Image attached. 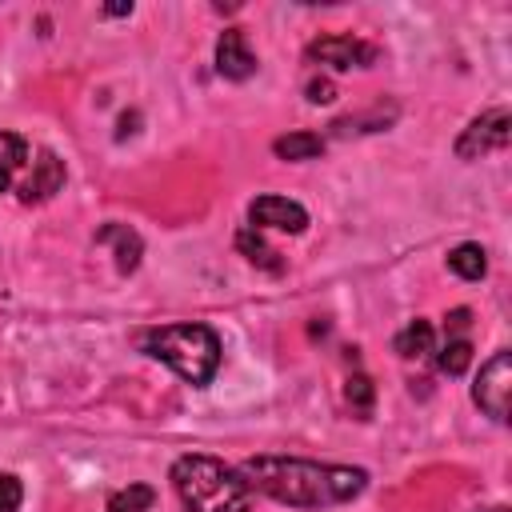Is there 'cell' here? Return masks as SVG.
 Returning <instances> with one entry per match:
<instances>
[{"label": "cell", "mask_w": 512, "mask_h": 512, "mask_svg": "<svg viewBox=\"0 0 512 512\" xmlns=\"http://www.w3.org/2000/svg\"><path fill=\"white\" fill-rule=\"evenodd\" d=\"M240 476L248 488L288 504V508H332L348 504L364 492L368 472L352 464H320L300 456H252L244 460Z\"/></svg>", "instance_id": "1"}, {"label": "cell", "mask_w": 512, "mask_h": 512, "mask_svg": "<svg viewBox=\"0 0 512 512\" xmlns=\"http://www.w3.org/2000/svg\"><path fill=\"white\" fill-rule=\"evenodd\" d=\"M172 488L184 504V512H248L252 488L240 476V468H228L216 456H180L172 464Z\"/></svg>", "instance_id": "2"}, {"label": "cell", "mask_w": 512, "mask_h": 512, "mask_svg": "<svg viewBox=\"0 0 512 512\" xmlns=\"http://www.w3.org/2000/svg\"><path fill=\"white\" fill-rule=\"evenodd\" d=\"M140 352L168 364L180 380L204 388L220 368V336L208 324H160L140 332Z\"/></svg>", "instance_id": "3"}, {"label": "cell", "mask_w": 512, "mask_h": 512, "mask_svg": "<svg viewBox=\"0 0 512 512\" xmlns=\"http://www.w3.org/2000/svg\"><path fill=\"white\" fill-rule=\"evenodd\" d=\"M508 396H512V356L500 348L476 376L472 384V400L480 404L484 416H492L496 424L508 420Z\"/></svg>", "instance_id": "4"}, {"label": "cell", "mask_w": 512, "mask_h": 512, "mask_svg": "<svg viewBox=\"0 0 512 512\" xmlns=\"http://www.w3.org/2000/svg\"><path fill=\"white\" fill-rule=\"evenodd\" d=\"M508 108H492V112H480L456 140V156L460 160H480L488 152H504L508 148Z\"/></svg>", "instance_id": "5"}, {"label": "cell", "mask_w": 512, "mask_h": 512, "mask_svg": "<svg viewBox=\"0 0 512 512\" xmlns=\"http://www.w3.org/2000/svg\"><path fill=\"white\" fill-rule=\"evenodd\" d=\"M312 64H328L336 72H348V68H368L376 60V48L360 36H320L308 44L304 52Z\"/></svg>", "instance_id": "6"}, {"label": "cell", "mask_w": 512, "mask_h": 512, "mask_svg": "<svg viewBox=\"0 0 512 512\" xmlns=\"http://www.w3.org/2000/svg\"><path fill=\"white\" fill-rule=\"evenodd\" d=\"M248 224L260 232V228H272V232H304L308 228V212H304V204H296V200H288V196H272V192H264V196H256L252 204H248Z\"/></svg>", "instance_id": "7"}, {"label": "cell", "mask_w": 512, "mask_h": 512, "mask_svg": "<svg viewBox=\"0 0 512 512\" xmlns=\"http://www.w3.org/2000/svg\"><path fill=\"white\" fill-rule=\"evenodd\" d=\"M28 164H32V172L20 180V200H24V204H40V200H48L52 192H60V184H64V164L56 160V152L40 148L36 160H28Z\"/></svg>", "instance_id": "8"}, {"label": "cell", "mask_w": 512, "mask_h": 512, "mask_svg": "<svg viewBox=\"0 0 512 512\" xmlns=\"http://www.w3.org/2000/svg\"><path fill=\"white\" fill-rule=\"evenodd\" d=\"M216 72L224 80H248L256 72V56H252V48H248L240 28H224L220 32V40H216Z\"/></svg>", "instance_id": "9"}, {"label": "cell", "mask_w": 512, "mask_h": 512, "mask_svg": "<svg viewBox=\"0 0 512 512\" xmlns=\"http://www.w3.org/2000/svg\"><path fill=\"white\" fill-rule=\"evenodd\" d=\"M96 244H112V248H116V268H120L124 276L136 272L144 244H140V236H136L128 224H104V228L96 232Z\"/></svg>", "instance_id": "10"}, {"label": "cell", "mask_w": 512, "mask_h": 512, "mask_svg": "<svg viewBox=\"0 0 512 512\" xmlns=\"http://www.w3.org/2000/svg\"><path fill=\"white\" fill-rule=\"evenodd\" d=\"M28 160H32L28 140H24V136H16V132H4V128H0V192H8V188H12V176H16Z\"/></svg>", "instance_id": "11"}, {"label": "cell", "mask_w": 512, "mask_h": 512, "mask_svg": "<svg viewBox=\"0 0 512 512\" xmlns=\"http://www.w3.org/2000/svg\"><path fill=\"white\" fill-rule=\"evenodd\" d=\"M272 152L280 160H316L324 152V136H316V132H288V136L272 140Z\"/></svg>", "instance_id": "12"}, {"label": "cell", "mask_w": 512, "mask_h": 512, "mask_svg": "<svg viewBox=\"0 0 512 512\" xmlns=\"http://www.w3.org/2000/svg\"><path fill=\"white\" fill-rule=\"evenodd\" d=\"M432 340H436V332H432V324L416 316V320H412L408 328H400V332H396V340H392V348H396L400 356H408V360H412V356L420 360V356H428V352H432Z\"/></svg>", "instance_id": "13"}, {"label": "cell", "mask_w": 512, "mask_h": 512, "mask_svg": "<svg viewBox=\"0 0 512 512\" xmlns=\"http://www.w3.org/2000/svg\"><path fill=\"white\" fill-rule=\"evenodd\" d=\"M448 268H452L460 280H480V276L488 272V256H484L480 244H456V248L448 252Z\"/></svg>", "instance_id": "14"}, {"label": "cell", "mask_w": 512, "mask_h": 512, "mask_svg": "<svg viewBox=\"0 0 512 512\" xmlns=\"http://www.w3.org/2000/svg\"><path fill=\"white\" fill-rule=\"evenodd\" d=\"M236 248H240V252H244L252 264H260V268H268V272H280V268H284V260H276V252H272V248L260 240V232H256L252 224L236 232Z\"/></svg>", "instance_id": "15"}, {"label": "cell", "mask_w": 512, "mask_h": 512, "mask_svg": "<svg viewBox=\"0 0 512 512\" xmlns=\"http://www.w3.org/2000/svg\"><path fill=\"white\" fill-rule=\"evenodd\" d=\"M152 500H156V492L148 484H128V488H120V492L108 496L104 512H148Z\"/></svg>", "instance_id": "16"}, {"label": "cell", "mask_w": 512, "mask_h": 512, "mask_svg": "<svg viewBox=\"0 0 512 512\" xmlns=\"http://www.w3.org/2000/svg\"><path fill=\"white\" fill-rule=\"evenodd\" d=\"M436 364H440L444 376H460V372L472 364V340H468V336H448V344L440 348Z\"/></svg>", "instance_id": "17"}, {"label": "cell", "mask_w": 512, "mask_h": 512, "mask_svg": "<svg viewBox=\"0 0 512 512\" xmlns=\"http://www.w3.org/2000/svg\"><path fill=\"white\" fill-rule=\"evenodd\" d=\"M20 500H24L20 480H16L12 472H0V512H16V508H20Z\"/></svg>", "instance_id": "18"}, {"label": "cell", "mask_w": 512, "mask_h": 512, "mask_svg": "<svg viewBox=\"0 0 512 512\" xmlns=\"http://www.w3.org/2000/svg\"><path fill=\"white\" fill-rule=\"evenodd\" d=\"M348 404H356L360 412L372 408V384H368V376H352L348 380Z\"/></svg>", "instance_id": "19"}, {"label": "cell", "mask_w": 512, "mask_h": 512, "mask_svg": "<svg viewBox=\"0 0 512 512\" xmlns=\"http://www.w3.org/2000/svg\"><path fill=\"white\" fill-rule=\"evenodd\" d=\"M468 324H472V312H468V308H452V312L444 316V332H448V336H464Z\"/></svg>", "instance_id": "20"}, {"label": "cell", "mask_w": 512, "mask_h": 512, "mask_svg": "<svg viewBox=\"0 0 512 512\" xmlns=\"http://www.w3.org/2000/svg\"><path fill=\"white\" fill-rule=\"evenodd\" d=\"M308 100H312V104H328V100H336L332 80H308Z\"/></svg>", "instance_id": "21"}, {"label": "cell", "mask_w": 512, "mask_h": 512, "mask_svg": "<svg viewBox=\"0 0 512 512\" xmlns=\"http://www.w3.org/2000/svg\"><path fill=\"white\" fill-rule=\"evenodd\" d=\"M104 12H108V16H128V12H132V4H120V8H104Z\"/></svg>", "instance_id": "22"}, {"label": "cell", "mask_w": 512, "mask_h": 512, "mask_svg": "<svg viewBox=\"0 0 512 512\" xmlns=\"http://www.w3.org/2000/svg\"><path fill=\"white\" fill-rule=\"evenodd\" d=\"M476 512H508L504 504H496V508H476Z\"/></svg>", "instance_id": "23"}]
</instances>
